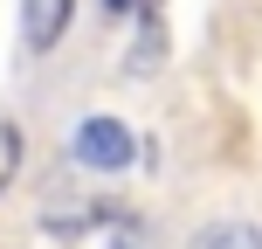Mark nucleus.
<instances>
[{
    "mask_svg": "<svg viewBox=\"0 0 262 249\" xmlns=\"http://www.w3.org/2000/svg\"><path fill=\"white\" fill-rule=\"evenodd\" d=\"M186 249H262V228L255 222H207V228H193Z\"/></svg>",
    "mask_w": 262,
    "mask_h": 249,
    "instance_id": "3",
    "label": "nucleus"
},
{
    "mask_svg": "<svg viewBox=\"0 0 262 249\" xmlns=\"http://www.w3.org/2000/svg\"><path fill=\"white\" fill-rule=\"evenodd\" d=\"M14 173H21V125L0 111V194L14 187Z\"/></svg>",
    "mask_w": 262,
    "mask_h": 249,
    "instance_id": "4",
    "label": "nucleus"
},
{
    "mask_svg": "<svg viewBox=\"0 0 262 249\" xmlns=\"http://www.w3.org/2000/svg\"><path fill=\"white\" fill-rule=\"evenodd\" d=\"M111 249H145V222H131V215H111Z\"/></svg>",
    "mask_w": 262,
    "mask_h": 249,
    "instance_id": "5",
    "label": "nucleus"
},
{
    "mask_svg": "<svg viewBox=\"0 0 262 249\" xmlns=\"http://www.w3.org/2000/svg\"><path fill=\"white\" fill-rule=\"evenodd\" d=\"M69 14H76V0H21V49L49 55L69 35Z\"/></svg>",
    "mask_w": 262,
    "mask_h": 249,
    "instance_id": "2",
    "label": "nucleus"
},
{
    "mask_svg": "<svg viewBox=\"0 0 262 249\" xmlns=\"http://www.w3.org/2000/svg\"><path fill=\"white\" fill-rule=\"evenodd\" d=\"M131 7H145V0H104V14H131Z\"/></svg>",
    "mask_w": 262,
    "mask_h": 249,
    "instance_id": "6",
    "label": "nucleus"
},
{
    "mask_svg": "<svg viewBox=\"0 0 262 249\" xmlns=\"http://www.w3.org/2000/svg\"><path fill=\"white\" fill-rule=\"evenodd\" d=\"M69 159L76 166H90V173H124L131 159H138V139H131V125L124 118H83L76 131H69Z\"/></svg>",
    "mask_w": 262,
    "mask_h": 249,
    "instance_id": "1",
    "label": "nucleus"
}]
</instances>
